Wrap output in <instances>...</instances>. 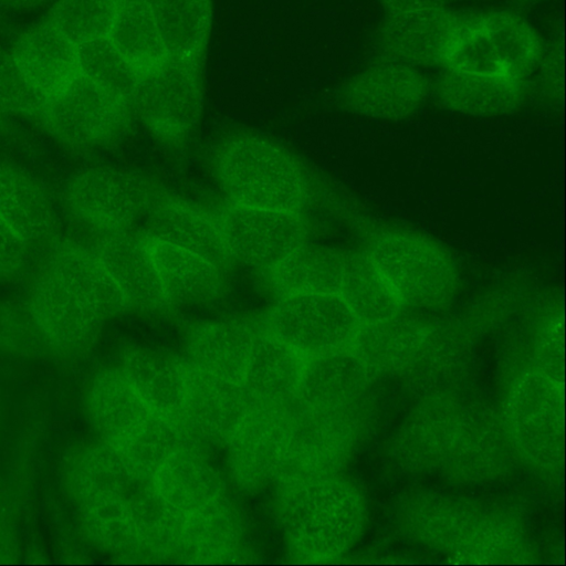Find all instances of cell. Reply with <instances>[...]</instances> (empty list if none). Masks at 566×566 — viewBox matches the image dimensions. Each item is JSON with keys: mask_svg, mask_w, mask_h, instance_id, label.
Here are the masks:
<instances>
[{"mask_svg": "<svg viewBox=\"0 0 566 566\" xmlns=\"http://www.w3.org/2000/svg\"><path fill=\"white\" fill-rule=\"evenodd\" d=\"M88 539L126 559L171 557L172 525L154 494L150 473L107 444L85 451L70 475Z\"/></svg>", "mask_w": 566, "mask_h": 566, "instance_id": "cell-1", "label": "cell"}, {"mask_svg": "<svg viewBox=\"0 0 566 566\" xmlns=\"http://www.w3.org/2000/svg\"><path fill=\"white\" fill-rule=\"evenodd\" d=\"M277 515L292 557L326 562L345 555L368 517L361 488L342 472L276 485Z\"/></svg>", "mask_w": 566, "mask_h": 566, "instance_id": "cell-2", "label": "cell"}, {"mask_svg": "<svg viewBox=\"0 0 566 566\" xmlns=\"http://www.w3.org/2000/svg\"><path fill=\"white\" fill-rule=\"evenodd\" d=\"M359 248L403 307L441 311L461 287L459 265L440 241L418 230L353 214Z\"/></svg>", "mask_w": 566, "mask_h": 566, "instance_id": "cell-3", "label": "cell"}, {"mask_svg": "<svg viewBox=\"0 0 566 566\" xmlns=\"http://www.w3.org/2000/svg\"><path fill=\"white\" fill-rule=\"evenodd\" d=\"M86 406L99 440L149 472L171 452L195 444L182 426L148 403L119 366L105 368L94 377Z\"/></svg>", "mask_w": 566, "mask_h": 566, "instance_id": "cell-4", "label": "cell"}, {"mask_svg": "<svg viewBox=\"0 0 566 566\" xmlns=\"http://www.w3.org/2000/svg\"><path fill=\"white\" fill-rule=\"evenodd\" d=\"M564 384L536 368L512 382L500 415L516 458L541 472L562 469L565 437Z\"/></svg>", "mask_w": 566, "mask_h": 566, "instance_id": "cell-5", "label": "cell"}, {"mask_svg": "<svg viewBox=\"0 0 566 566\" xmlns=\"http://www.w3.org/2000/svg\"><path fill=\"white\" fill-rule=\"evenodd\" d=\"M218 174L233 205L300 212L305 200V181L296 161L261 138L229 144L219 158Z\"/></svg>", "mask_w": 566, "mask_h": 566, "instance_id": "cell-6", "label": "cell"}, {"mask_svg": "<svg viewBox=\"0 0 566 566\" xmlns=\"http://www.w3.org/2000/svg\"><path fill=\"white\" fill-rule=\"evenodd\" d=\"M460 327L419 315L400 314L361 326L353 350L371 375H403L446 366L462 339Z\"/></svg>", "mask_w": 566, "mask_h": 566, "instance_id": "cell-7", "label": "cell"}, {"mask_svg": "<svg viewBox=\"0 0 566 566\" xmlns=\"http://www.w3.org/2000/svg\"><path fill=\"white\" fill-rule=\"evenodd\" d=\"M264 325L307 359L352 349L361 328L346 301L334 293L277 297Z\"/></svg>", "mask_w": 566, "mask_h": 566, "instance_id": "cell-8", "label": "cell"}, {"mask_svg": "<svg viewBox=\"0 0 566 566\" xmlns=\"http://www.w3.org/2000/svg\"><path fill=\"white\" fill-rule=\"evenodd\" d=\"M158 193L139 175L98 166L72 176L64 190V200L77 221L101 234L135 229Z\"/></svg>", "mask_w": 566, "mask_h": 566, "instance_id": "cell-9", "label": "cell"}, {"mask_svg": "<svg viewBox=\"0 0 566 566\" xmlns=\"http://www.w3.org/2000/svg\"><path fill=\"white\" fill-rule=\"evenodd\" d=\"M363 431L360 407L344 410L290 408V443L277 483L342 472Z\"/></svg>", "mask_w": 566, "mask_h": 566, "instance_id": "cell-10", "label": "cell"}, {"mask_svg": "<svg viewBox=\"0 0 566 566\" xmlns=\"http://www.w3.org/2000/svg\"><path fill=\"white\" fill-rule=\"evenodd\" d=\"M130 104L78 73L48 97L40 119L53 137L81 149L105 146L127 128Z\"/></svg>", "mask_w": 566, "mask_h": 566, "instance_id": "cell-11", "label": "cell"}, {"mask_svg": "<svg viewBox=\"0 0 566 566\" xmlns=\"http://www.w3.org/2000/svg\"><path fill=\"white\" fill-rule=\"evenodd\" d=\"M130 107L163 142L188 139L202 112L199 64L168 56L139 76Z\"/></svg>", "mask_w": 566, "mask_h": 566, "instance_id": "cell-12", "label": "cell"}, {"mask_svg": "<svg viewBox=\"0 0 566 566\" xmlns=\"http://www.w3.org/2000/svg\"><path fill=\"white\" fill-rule=\"evenodd\" d=\"M289 443L290 409L249 405L222 444L230 478L248 492L276 486Z\"/></svg>", "mask_w": 566, "mask_h": 566, "instance_id": "cell-13", "label": "cell"}, {"mask_svg": "<svg viewBox=\"0 0 566 566\" xmlns=\"http://www.w3.org/2000/svg\"><path fill=\"white\" fill-rule=\"evenodd\" d=\"M219 222L232 261L266 273L306 242L305 222L295 211L230 203Z\"/></svg>", "mask_w": 566, "mask_h": 566, "instance_id": "cell-14", "label": "cell"}, {"mask_svg": "<svg viewBox=\"0 0 566 566\" xmlns=\"http://www.w3.org/2000/svg\"><path fill=\"white\" fill-rule=\"evenodd\" d=\"M491 507L462 496L422 491L399 504L397 521L407 535L455 562L475 539Z\"/></svg>", "mask_w": 566, "mask_h": 566, "instance_id": "cell-15", "label": "cell"}, {"mask_svg": "<svg viewBox=\"0 0 566 566\" xmlns=\"http://www.w3.org/2000/svg\"><path fill=\"white\" fill-rule=\"evenodd\" d=\"M28 305L53 354H76L87 348L107 318L67 281L44 266L33 282Z\"/></svg>", "mask_w": 566, "mask_h": 566, "instance_id": "cell-16", "label": "cell"}, {"mask_svg": "<svg viewBox=\"0 0 566 566\" xmlns=\"http://www.w3.org/2000/svg\"><path fill=\"white\" fill-rule=\"evenodd\" d=\"M462 20L448 7L386 14L374 33V50L379 60L415 69L443 66Z\"/></svg>", "mask_w": 566, "mask_h": 566, "instance_id": "cell-17", "label": "cell"}, {"mask_svg": "<svg viewBox=\"0 0 566 566\" xmlns=\"http://www.w3.org/2000/svg\"><path fill=\"white\" fill-rule=\"evenodd\" d=\"M430 92V81L418 69L379 60L347 80L338 101L353 114L397 122L416 114Z\"/></svg>", "mask_w": 566, "mask_h": 566, "instance_id": "cell-18", "label": "cell"}, {"mask_svg": "<svg viewBox=\"0 0 566 566\" xmlns=\"http://www.w3.org/2000/svg\"><path fill=\"white\" fill-rule=\"evenodd\" d=\"M513 457L501 417L469 402L439 473L457 482L493 480Z\"/></svg>", "mask_w": 566, "mask_h": 566, "instance_id": "cell-19", "label": "cell"}, {"mask_svg": "<svg viewBox=\"0 0 566 566\" xmlns=\"http://www.w3.org/2000/svg\"><path fill=\"white\" fill-rule=\"evenodd\" d=\"M150 482L164 513L184 520L227 495L224 481L200 446H187L164 458L151 471Z\"/></svg>", "mask_w": 566, "mask_h": 566, "instance_id": "cell-20", "label": "cell"}, {"mask_svg": "<svg viewBox=\"0 0 566 566\" xmlns=\"http://www.w3.org/2000/svg\"><path fill=\"white\" fill-rule=\"evenodd\" d=\"M91 249L118 286L127 308H170L147 238L140 230L101 233Z\"/></svg>", "mask_w": 566, "mask_h": 566, "instance_id": "cell-21", "label": "cell"}, {"mask_svg": "<svg viewBox=\"0 0 566 566\" xmlns=\"http://www.w3.org/2000/svg\"><path fill=\"white\" fill-rule=\"evenodd\" d=\"M140 231L193 252L223 272L232 262L219 220L186 200L159 192Z\"/></svg>", "mask_w": 566, "mask_h": 566, "instance_id": "cell-22", "label": "cell"}, {"mask_svg": "<svg viewBox=\"0 0 566 566\" xmlns=\"http://www.w3.org/2000/svg\"><path fill=\"white\" fill-rule=\"evenodd\" d=\"M307 360L263 323L242 384L249 405L290 409L298 396Z\"/></svg>", "mask_w": 566, "mask_h": 566, "instance_id": "cell-23", "label": "cell"}, {"mask_svg": "<svg viewBox=\"0 0 566 566\" xmlns=\"http://www.w3.org/2000/svg\"><path fill=\"white\" fill-rule=\"evenodd\" d=\"M242 539L240 514L226 495L172 523L171 558L191 563L231 562L240 557Z\"/></svg>", "mask_w": 566, "mask_h": 566, "instance_id": "cell-24", "label": "cell"}, {"mask_svg": "<svg viewBox=\"0 0 566 566\" xmlns=\"http://www.w3.org/2000/svg\"><path fill=\"white\" fill-rule=\"evenodd\" d=\"M248 407L242 388L206 375L188 359L181 424L198 442L223 444Z\"/></svg>", "mask_w": 566, "mask_h": 566, "instance_id": "cell-25", "label": "cell"}, {"mask_svg": "<svg viewBox=\"0 0 566 566\" xmlns=\"http://www.w3.org/2000/svg\"><path fill=\"white\" fill-rule=\"evenodd\" d=\"M10 52L28 83L46 98L80 73L77 46L45 19L20 33Z\"/></svg>", "mask_w": 566, "mask_h": 566, "instance_id": "cell-26", "label": "cell"}, {"mask_svg": "<svg viewBox=\"0 0 566 566\" xmlns=\"http://www.w3.org/2000/svg\"><path fill=\"white\" fill-rule=\"evenodd\" d=\"M263 323L218 321L198 325L188 340L187 358L202 373L242 388L253 345Z\"/></svg>", "mask_w": 566, "mask_h": 566, "instance_id": "cell-27", "label": "cell"}, {"mask_svg": "<svg viewBox=\"0 0 566 566\" xmlns=\"http://www.w3.org/2000/svg\"><path fill=\"white\" fill-rule=\"evenodd\" d=\"M371 374L352 349L307 360L294 405L322 410L359 408Z\"/></svg>", "mask_w": 566, "mask_h": 566, "instance_id": "cell-28", "label": "cell"}, {"mask_svg": "<svg viewBox=\"0 0 566 566\" xmlns=\"http://www.w3.org/2000/svg\"><path fill=\"white\" fill-rule=\"evenodd\" d=\"M436 96L442 107L474 117L515 113L527 97L526 82L504 74L464 73L444 69Z\"/></svg>", "mask_w": 566, "mask_h": 566, "instance_id": "cell-29", "label": "cell"}, {"mask_svg": "<svg viewBox=\"0 0 566 566\" xmlns=\"http://www.w3.org/2000/svg\"><path fill=\"white\" fill-rule=\"evenodd\" d=\"M352 255L353 249L304 242L266 273L268 284L276 297L296 293H334L340 296Z\"/></svg>", "mask_w": 566, "mask_h": 566, "instance_id": "cell-30", "label": "cell"}, {"mask_svg": "<svg viewBox=\"0 0 566 566\" xmlns=\"http://www.w3.org/2000/svg\"><path fill=\"white\" fill-rule=\"evenodd\" d=\"M145 235L170 308L198 305L219 296L223 286L221 269L193 252Z\"/></svg>", "mask_w": 566, "mask_h": 566, "instance_id": "cell-31", "label": "cell"}, {"mask_svg": "<svg viewBox=\"0 0 566 566\" xmlns=\"http://www.w3.org/2000/svg\"><path fill=\"white\" fill-rule=\"evenodd\" d=\"M118 366L159 415L182 426L188 374L186 355L128 347L122 353Z\"/></svg>", "mask_w": 566, "mask_h": 566, "instance_id": "cell-32", "label": "cell"}, {"mask_svg": "<svg viewBox=\"0 0 566 566\" xmlns=\"http://www.w3.org/2000/svg\"><path fill=\"white\" fill-rule=\"evenodd\" d=\"M0 220L29 244L44 239L54 226L52 201L28 172L0 165Z\"/></svg>", "mask_w": 566, "mask_h": 566, "instance_id": "cell-33", "label": "cell"}, {"mask_svg": "<svg viewBox=\"0 0 566 566\" xmlns=\"http://www.w3.org/2000/svg\"><path fill=\"white\" fill-rule=\"evenodd\" d=\"M43 266L67 281L107 318L127 308L118 286L91 248L61 240L52 247Z\"/></svg>", "mask_w": 566, "mask_h": 566, "instance_id": "cell-34", "label": "cell"}, {"mask_svg": "<svg viewBox=\"0 0 566 566\" xmlns=\"http://www.w3.org/2000/svg\"><path fill=\"white\" fill-rule=\"evenodd\" d=\"M493 53L505 75L526 81L535 70L543 45L535 29L520 14L507 10L475 12Z\"/></svg>", "mask_w": 566, "mask_h": 566, "instance_id": "cell-35", "label": "cell"}, {"mask_svg": "<svg viewBox=\"0 0 566 566\" xmlns=\"http://www.w3.org/2000/svg\"><path fill=\"white\" fill-rule=\"evenodd\" d=\"M150 3L168 55L200 65L211 25V0Z\"/></svg>", "mask_w": 566, "mask_h": 566, "instance_id": "cell-36", "label": "cell"}, {"mask_svg": "<svg viewBox=\"0 0 566 566\" xmlns=\"http://www.w3.org/2000/svg\"><path fill=\"white\" fill-rule=\"evenodd\" d=\"M108 38L139 76L169 56L148 0H123Z\"/></svg>", "mask_w": 566, "mask_h": 566, "instance_id": "cell-37", "label": "cell"}, {"mask_svg": "<svg viewBox=\"0 0 566 566\" xmlns=\"http://www.w3.org/2000/svg\"><path fill=\"white\" fill-rule=\"evenodd\" d=\"M123 0H56L45 20L76 46L108 36Z\"/></svg>", "mask_w": 566, "mask_h": 566, "instance_id": "cell-38", "label": "cell"}, {"mask_svg": "<svg viewBox=\"0 0 566 566\" xmlns=\"http://www.w3.org/2000/svg\"><path fill=\"white\" fill-rule=\"evenodd\" d=\"M80 73L130 104L139 74L108 36L77 46Z\"/></svg>", "mask_w": 566, "mask_h": 566, "instance_id": "cell-39", "label": "cell"}, {"mask_svg": "<svg viewBox=\"0 0 566 566\" xmlns=\"http://www.w3.org/2000/svg\"><path fill=\"white\" fill-rule=\"evenodd\" d=\"M0 352L39 358L53 354L27 304L0 301Z\"/></svg>", "mask_w": 566, "mask_h": 566, "instance_id": "cell-40", "label": "cell"}, {"mask_svg": "<svg viewBox=\"0 0 566 566\" xmlns=\"http://www.w3.org/2000/svg\"><path fill=\"white\" fill-rule=\"evenodd\" d=\"M535 334L534 368L564 384V315L557 298L545 301Z\"/></svg>", "mask_w": 566, "mask_h": 566, "instance_id": "cell-41", "label": "cell"}, {"mask_svg": "<svg viewBox=\"0 0 566 566\" xmlns=\"http://www.w3.org/2000/svg\"><path fill=\"white\" fill-rule=\"evenodd\" d=\"M46 97L35 91L18 69L10 50L0 48V108L39 117Z\"/></svg>", "mask_w": 566, "mask_h": 566, "instance_id": "cell-42", "label": "cell"}, {"mask_svg": "<svg viewBox=\"0 0 566 566\" xmlns=\"http://www.w3.org/2000/svg\"><path fill=\"white\" fill-rule=\"evenodd\" d=\"M526 83L527 95L533 91L542 102L557 106L564 94V48L558 38L543 45L539 61ZM527 78V80H528ZM526 82V81H525Z\"/></svg>", "mask_w": 566, "mask_h": 566, "instance_id": "cell-43", "label": "cell"}, {"mask_svg": "<svg viewBox=\"0 0 566 566\" xmlns=\"http://www.w3.org/2000/svg\"><path fill=\"white\" fill-rule=\"evenodd\" d=\"M29 260V243L0 220V277L17 276Z\"/></svg>", "mask_w": 566, "mask_h": 566, "instance_id": "cell-44", "label": "cell"}, {"mask_svg": "<svg viewBox=\"0 0 566 566\" xmlns=\"http://www.w3.org/2000/svg\"><path fill=\"white\" fill-rule=\"evenodd\" d=\"M386 14L448 7L452 0H377Z\"/></svg>", "mask_w": 566, "mask_h": 566, "instance_id": "cell-45", "label": "cell"}, {"mask_svg": "<svg viewBox=\"0 0 566 566\" xmlns=\"http://www.w3.org/2000/svg\"><path fill=\"white\" fill-rule=\"evenodd\" d=\"M54 0H0V8L14 12H28Z\"/></svg>", "mask_w": 566, "mask_h": 566, "instance_id": "cell-46", "label": "cell"}, {"mask_svg": "<svg viewBox=\"0 0 566 566\" xmlns=\"http://www.w3.org/2000/svg\"><path fill=\"white\" fill-rule=\"evenodd\" d=\"M516 7L520 8H531L537 6L547 0H511Z\"/></svg>", "mask_w": 566, "mask_h": 566, "instance_id": "cell-47", "label": "cell"}, {"mask_svg": "<svg viewBox=\"0 0 566 566\" xmlns=\"http://www.w3.org/2000/svg\"><path fill=\"white\" fill-rule=\"evenodd\" d=\"M2 113H3V112H2V109L0 108V114H2Z\"/></svg>", "mask_w": 566, "mask_h": 566, "instance_id": "cell-48", "label": "cell"}]
</instances>
